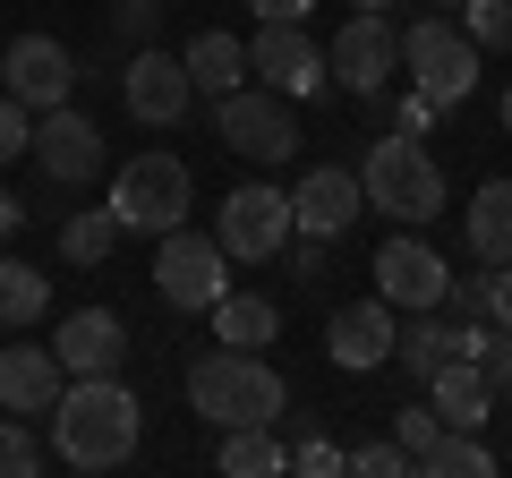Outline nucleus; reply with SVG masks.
<instances>
[{"instance_id": "nucleus-1", "label": "nucleus", "mask_w": 512, "mask_h": 478, "mask_svg": "<svg viewBox=\"0 0 512 478\" xmlns=\"http://www.w3.org/2000/svg\"><path fill=\"white\" fill-rule=\"evenodd\" d=\"M137 436H146V410H137V393L120 385V376H69L52 402V453L69 461V470H120L128 453H137Z\"/></svg>"}, {"instance_id": "nucleus-2", "label": "nucleus", "mask_w": 512, "mask_h": 478, "mask_svg": "<svg viewBox=\"0 0 512 478\" xmlns=\"http://www.w3.org/2000/svg\"><path fill=\"white\" fill-rule=\"evenodd\" d=\"M188 410L214 427H274L282 410H291V385H282L256 350H205L197 368H188Z\"/></svg>"}, {"instance_id": "nucleus-3", "label": "nucleus", "mask_w": 512, "mask_h": 478, "mask_svg": "<svg viewBox=\"0 0 512 478\" xmlns=\"http://www.w3.org/2000/svg\"><path fill=\"white\" fill-rule=\"evenodd\" d=\"M359 188H367V205L393 214V222H436V214H444V171H436V154H427L419 137H402V129H384L376 146H367Z\"/></svg>"}, {"instance_id": "nucleus-4", "label": "nucleus", "mask_w": 512, "mask_h": 478, "mask_svg": "<svg viewBox=\"0 0 512 478\" xmlns=\"http://www.w3.org/2000/svg\"><path fill=\"white\" fill-rule=\"evenodd\" d=\"M188 205H197V180H188V163H180V154H163V146L128 154L120 180H111V214H120V231L163 239V231H180V222H188Z\"/></svg>"}, {"instance_id": "nucleus-5", "label": "nucleus", "mask_w": 512, "mask_h": 478, "mask_svg": "<svg viewBox=\"0 0 512 478\" xmlns=\"http://www.w3.org/2000/svg\"><path fill=\"white\" fill-rule=\"evenodd\" d=\"M402 77L436 111H461V103H470V86H478V43L461 35L453 18H410L402 26Z\"/></svg>"}, {"instance_id": "nucleus-6", "label": "nucleus", "mask_w": 512, "mask_h": 478, "mask_svg": "<svg viewBox=\"0 0 512 478\" xmlns=\"http://www.w3.org/2000/svg\"><path fill=\"white\" fill-rule=\"evenodd\" d=\"M231 248H222L214 231H163V248H154V291L171 299V308H188V316H214V299L231 291Z\"/></svg>"}, {"instance_id": "nucleus-7", "label": "nucleus", "mask_w": 512, "mask_h": 478, "mask_svg": "<svg viewBox=\"0 0 512 478\" xmlns=\"http://www.w3.org/2000/svg\"><path fill=\"white\" fill-rule=\"evenodd\" d=\"M214 129H222V146L248 154V163H291V154H299L291 94H274V86H231L214 103Z\"/></svg>"}, {"instance_id": "nucleus-8", "label": "nucleus", "mask_w": 512, "mask_h": 478, "mask_svg": "<svg viewBox=\"0 0 512 478\" xmlns=\"http://www.w3.org/2000/svg\"><path fill=\"white\" fill-rule=\"evenodd\" d=\"M325 69H333V86H350V94H384V86H393V69H402L393 9H350L342 35H333V52H325Z\"/></svg>"}, {"instance_id": "nucleus-9", "label": "nucleus", "mask_w": 512, "mask_h": 478, "mask_svg": "<svg viewBox=\"0 0 512 478\" xmlns=\"http://www.w3.org/2000/svg\"><path fill=\"white\" fill-rule=\"evenodd\" d=\"M214 239L231 248V257H248V265L282 257V248H291V197H282V188H265V180L231 188V197H222V222H214Z\"/></svg>"}, {"instance_id": "nucleus-10", "label": "nucleus", "mask_w": 512, "mask_h": 478, "mask_svg": "<svg viewBox=\"0 0 512 478\" xmlns=\"http://www.w3.org/2000/svg\"><path fill=\"white\" fill-rule=\"evenodd\" d=\"M188 94H197V77H188L180 52H154V43H137L120 69V103L146 120V129H171V120H188Z\"/></svg>"}, {"instance_id": "nucleus-11", "label": "nucleus", "mask_w": 512, "mask_h": 478, "mask_svg": "<svg viewBox=\"0 0 512 478\" xmlns=\"http://www.w3.org/2000/svg\"><path fill=\"white\" fill-rule=\"evenodd\" d=\"M444 282H453V265L427 248V239H384L376 248V299L393 316H410V308H444Z\"/></svg>"}, {"instance_id": "nucleus-12", "label": "nucleus", "mask_w": 512, "mask_h": 478, "mask_svg": "<svg viewBox=\"0 0 512 478\" xmlns=\"http://www.w3.org/2000/svg\"><path fill=\"white\" fill-rule=\"evenodd\" d=\"M26 154H35V171H43V180L86 188L94 171H103V129H94L86 111H69V103H60V111H43V120H35V146H26Z\"/></svg>"}, {"instance_id": "nucleus-13", "label": "nucleus", "mask_w": 512, "mask_h": 478, "mask_svg": "<svg viewBox=\"0 0 512 478\" xmlns=\"http://www.w3.org/2000/svg\"><path fill=\"white\" fill-rule=\"evenodd\" d=\"M248 77H265L274 94H316V86H325V52L308 43L299 18H265L256 43H248Z\"/></svg>"}, {"instance_id": "nucleus-14", "label": "nucleus", "mask_w": 512, "mask_h": 478, "mask_svg": "<svg viewBox=\"0 0 512 478\" xmlns=\"http://www.w3.org/2000/svg\"><path fill=\"white\" fill-rule=\"evenodd\" d=\"M0 77H9V94H18L26 111H60L77 86V52L52 35H18L9 52H0Z\"/></svg>"}, {"instance_id": "nucleus-15", "label": "nucleus", "mask_w": 512, "mask_h": 478, "mask_svg": "<svg viewBox=\"0 0 512 478\" xmlns=\"http://www.w3.org/2000/svg\"><path fill=\"white\" fill-rule=\"evenodd\" d=\"M359 214H367V188H359V171H342V163H316L308 180L291 188V231H308V239H342Z\"/></svg>"}, {"instance_id": "nucleus-16", "label": "nucleus", "mask_w": 512, "mask_h": 478, "mask_svg": "<svg viewBox=\"0 0 512 478\" xmlns=\"http://www.w3.org/2000/svg\"><path fill=\"white\" fill-rule=\"evenodd\" d=\"M52 350H60V368L69 376H120V359H128V325L111 308H69L52 325Z\"/></svg>"}, {"instance_id": "nucleus-17", "label": "nucleus", "mask_w": 512, "mask_h": 478, "mask_svg": "<svg viewBox=\"0 0 512 478\" xmlns=\"http://www.w3.org/2000/svg\"><path fill=\"white\" fill-rule=\"evenodd\" d=\"M393 308L384 299H350V308H333L325 316V350H333V368H350V376H367V368H384L393 359Z\"/></svg>"}, {"instance_id": "nucleus-18", "label": "nucleus", "mask_w": 512, "mask_h": 478, "mask_svg": "<svg viewBox=\"0 0 512 478\" xmlns=\"http://www.w3.org/2000/svg\"><path fill=\"white\" fill-rule=\"evenodd\" d=\"M60 385H69V368H60V350H52V342L0 350V410H18V419H52Z\"/></svg>"}, {"instance_id": "nucleus-19", "label": "nucleus", "mask_w": 512, "mask_h": 478, "mask_svg": "<svg viewBox=\"0 0 512 478\" xmlns=\"http://www.w3.org/2000/svg\"><path fill=\"white\" fill-rule=\"evenodd\" d=\"M393 359H402L410 376H436V368H453V359H470V342H461V325H444L436 308H410V325L393 333Z\"/></svg>"}, {"instance_id": "nucleus-20", "label": "nucleus", "mask_w": 512, "mask_h": 478, "mask_svg": "<svg viewBox=\"0 0 512 478\" xmlns=\"http://www.w3.org/2000/svg\"><path fill=\"white\" fill-rule=\"evenodd\" d=\"M461 239H470L478 265H512V180H487L461 214Z\"/></svg>"}, {"instance_id": "nucleus-21", "label": "nucleus", "mask_w": 512, "mask_h": 478, "mask_svg": "<svg viewBox=\"0 0 512 478\" xmlns=\"http://www.w3.org/2000/svg\"><path fill=\"white\" fill-rule=\"evenodd\" d=\"M427 393H436L444 427H487V410H495V385L478 376V359H453V368H436V376H427Z\"/></svg>"}, {"instance_id": "nucleus-22", "label": "nucleus", "mask_w": 512, "mask_h": 478, "mask_svg": "<svg viewBox=\"0 0 512 478\" xmlns=\"http://www.w3.org/2000/svg\"><path fill=\"white\" fill-rule=\"evenodd\" d=\"M214 333H222L231 350H265V342L282 333V308H274L265 291H222V299H214Z\"/></svg>"}, {"instance_id": "nucleus-23", "label": "nucleus", "mask_w": 512, "mask_h": 478, "mask_svg": "<svg viewBox=\"0 0 512 478\" xmlns=\"http://www.w3.org/2000/svg\"><path fill=\"white\" fill-rule=\"evenodd\" d=\"M180 60H188V77H197V94H214V103H222L231 86H248V43L222 35V26H214V35H197Z\"/></svg>"}, {"instance_id": "nucleus-24", "label": "nucleus", "mask_w": 512, "mask_h": 478, "mask_svg": "<svg viewBox=\"0 0 512 478\" xmlns=\"http://www.w3.org/2000/svg\"><path fill=\"white\" fill-rule=\"evenodd\" d=\"M214 470L222 478H274V470H291V453L274 444V427H222Z\"/></svg>"}, {"instance_id": "nucleus-25", "label": "nucleus", "mask_w": 512, "mask_h": 478, "mask_svg": "<svg viewBox=\"0 0 512 478\" xmlns=\"http://www.w3.org/2000/svg\"><path fill=\"white\" fill-rule=\"evenodd\" d=\"M419 470L427 478H495V453L478 444V427H444V436L419 453Z\"/></svg>"}, {"instance_id": "nucleus-26", "label": "nucleus", "mask_w": 512, "mask_h": 478, "mask_svg": "<svg viewBox=\"0 0 512 478\" xmlns=\"http://www.w3.org/2000/svg\"><path fill=\"white\" fill-rule=\"evenodd\" d=\"M43 308H52V282H43L35 265H18V257H0V325L18 333V325H35Z\"/></svg>"}, {"instance_id": "nucleus-27", "label": "nucleus", "mask_w": 512, "mask_h": 478, "mask_svg": "<svg viewBox=\"0 0 512 478\" xmlns=\"http://www.w3.org/2000/svg\"><path fill=\"white\" fill-rule=\"evenodd\" d=\"M111 239H120V214L94 205V214H69V222H60V257H69V265H103Z\"/></svg>"}, {"instance_id": "nucleus-28", "label": "nucleus", "mask_w": 512, "mask_h": 478, "mask_svg": "<svg viewBox=\"0 0 512 478\" xmlns=\"http://www.w3.org/2000/svg\"><path fill=\"white\" fill-rule=\"evenodd\" d=\"M461 35L478 52H512V0H461Z\"/></svg>"}, {"instance_id": "nucleus-29", "label": "nucleus", "mask_w": 512, "mask_h": 478, "mask_svg": "<svg viewBox=\"0 0 512 478\" xmlns=\"http://www.w3.org/2000/svg\"><path fill=\"white\" fill-rule=\"evenodd\" d=\"M35 470H43V444L26 436V419L9 410V419H0V478H35Z\"/></svg>"}, {"instance_id": "nucleus-30", "label": "nucleus", "mask_w": 512, "mask_h": 478, "mask_svg": "<svg viewBox=\"0 0 512 478\" xmlns=\"http://www.w3.org/2000/svg\"><path fill=\"white\" fill-rule=\"evenodd\" d=\"M436 436H444V410H436V402H419V410H393V444L410 453V470H419V453H427Z\"/></svg>"}, {"instance_id": "nucleus-31", "label": "nucleus", "mask_w": 512, "mask_h": 478, "mask_svg": "<svg viewBox=\"0 0 512 478\" xmlns=\"http://www.w3.org/2000/svg\"><path fill=\"white\" fill-rule=\"evenodd\" d=\"M26 146H35V111H26V103H18V94L0 86V163H18V154H26Z\"/></svg>"}, {"instance_id": "nucleus-32", "label": "nucleus", "mask_w": 512, "mask_h": 478, "mask_svg": "<svg viewBox=\"0 0 512 478\" xmlns=\"http://www.w3.org/2000/svg\"><path fill=\"white\" fill-rule=\"evenodd\" d=\"M444 308H453L461 325H495V299H487V274H470V282H444Z\"/></svg>"}, {"instance_id": "nucleus-33", "label": "nucleus", "mask_w": 512, "mask_h": 478, "mask_svg": "<svg viewBox=\"0 0 512 478\" xmlns=\"http://www.w3.org/2000/svg\"><path fill=\"white\" fill-rule=\"evenodd\" d=\"M350 470H359V478H402V470H410V453L384 436V444H359V453H350Z\"/></svg>"}, {"instance_id": "nucleus-34", "label": "nucleus", "mask_w": 512, "mask_h": 478, "mask_svg": "<svg viewBox=\"0 0 512 478\" xmlns=\"http://www.w3.org/2000/svg\"><path fill=\"white\" fill-rule=\"evenodd\" d=\"M291 470H308V478H333V470H350V453H342L333 436H308V444L291 453Z\"/></svg>"}, {"instance_id": "nucleus-35", "label": "nucleus", "mask_w": 512, "mask_h": 478, "mask_svg": "<svg viewBox=\"0 0 512 478\" xmlns=\"http://www.w3.org/2000/svg\"><path fill=\"white\" fill-rule=\"evenodd\" d=\"M154 26H163V0H120L111 35H128V43H154Z\"/></svg>"}, {"instance_id": "nucleus-36", "label": "nucleus", "mask_w": 512, "mask_h": 478, "mask_svg": "<svg viewBox=\"0 0 512 478\" xmlns=\"http://www.w3.org/2000/svg\"><path fill=\"white\" fill-rule=\"evenodd\" d=\"M427 120H436V103H427V94L410 86L402 103H393V129H402V137H427Z\"/></svg>"}, {"instance_id": "nucleus-37", "label": "nucleus", "mask_w": 512, "mask_h": 478, "mask_svg": "<svg viewBox=\"0 0 512 478\" xmlns=\"http://www.w3.org/2000/svg\"><path fill=\"white\" fill-rule=\"evenodd\" d=\"M487 299H495V325H512V265H487Z\"/></svg>"}, {"instance_id": "nucleus-38", "label": "nucleus", "mask_w": 512, "mask_h": 478, "mask_svg": "<svg viewBox=\"0 0 512 478\" xmlns=\"http://www.w3.org/2000/svg\"><path fill=\"white\" fill-rule=\"evenodd\" d=\"M248 9H256V18H308L316 0H248Z\"/></svg>"}, {"instance_id": "nucleus-39", "label": "nucleus", "mask_w": 512, "mask_h": 478, "mask_svg": "<svg viewBox=\"0 0 512 478\" xmlns=\"http://www.w3.org/2000/svg\"><path fill=\"white\" fill-rule=\"evenodd\" d=\"M18 222H26V205H18V197H9V188H0V239L18 231Z\"/></svg>"}, {"instance_id": "nucleus-40", "label": "nucleus", "mask_w": 512, "mask_h": 478, "mask_svg": "<svg viewBox=\"0 0 512 478\" xmlns=\"http://www.w3.org/2000/svg\"><path fill=\"white\" fill-rule=\"evenodd\" d=\"M504 137H512V86H504Z\"/></svg>"}, {"instance_id": "nucleus-41", "label": "nucleus", "mask_w": 512, "mask_h": 478, "mask_svg": "<svg viewBox=\"0 0 512 478\" xmlns=\"http://www.w3.org/2000/svg\"><path fill=\"white\" fill-rule=\"evenodd\" d=\"M350 9H393V0H350Z\"/></svg>"}, {"instance_id": "nucleus-42", "label": "nucleus", "mask_w": 512, "mask_h": 478, "mask_svg": "<svg viewBox=\"0 0 512 478\" xmlns=\"http://www.w3.org/2000/svg\"><path fill=\"white\" fill-rule=\"evenodd\" d=\"M444 9H461V0H444Z\"/></svg>"}]
</instances>
